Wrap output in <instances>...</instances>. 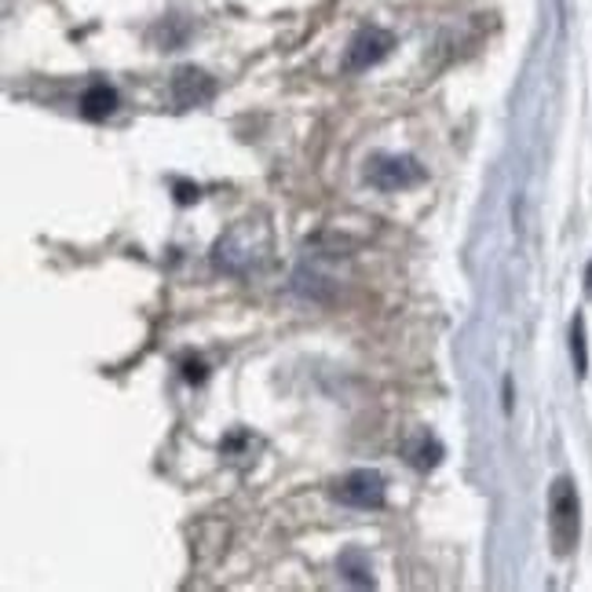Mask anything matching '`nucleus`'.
Masks as SVG:
<instances>
[{
    "instance_id": "obj_3",
    "label": "nucleus",
    "mask_w": 592,
    "mask_h": 592,
    "mask_svg": "<svg viewBox=\"0 0 592 592\" xmlns=\"http://www.w3.org/2000/svg\"><path fill=\"white\" fill-rule=\"evenodd\" d=\"M367 180L377 187V191L395 194V191H407V187H418L424 180V169L407 154H384V158L370 161Z\"/></svg>"
},
{
    "instance_id": "obj_9",
    "label": "nucleus",
    "mask_w": 592,
    "mask_h": 592,
    "mask_svg": "<svg viewBox=\"0 0 592 592\" xmlns=\"http://www.w3.org/2000/svg\"><path fill=\"white\" fill-rule=\"evenodd\" d=\"M571 355H574V373L585 377L589 373V340H585L582 314H574V322H571Z\"/></svg>"
},
{
    "instance_id": "obj_5",
    "label": "nucleus",
    "mask_w": 592,
    "mask_h": 592,
    "mask_svg": "<svg viewBox=\"0 0 592 592\" xmlns=\"http://www.w3.org/2000/svg\"><path fill=\"white\" fill-rule=\"evenodd\" d=\"M395 48V37L381 30V27H362L355 37H351V44H348V56H344V70L351 73H359V70H370L377 67L388 52Z\"/></svg>"
},
{
    "instance_id": "obj_6",
    "label": "nucleus",
    "mask_w": 592,
    "mask_h": 592,
    "mask_svg": "<svg viewBox=\"0 0 592 592\" xmlns=\"http://www.w3.org/2000/svg\"><path fill=\"white\" fill-rule=\"evenodd\" d=\"M217 96V81L209 78L205 70H198V67H180L172 73V99H175V107H201V103H209V99Z\"/></svg>"
},
{
    "instance_id": "obj_1",
    "label": "nucleus",
    "mask_w": 592,
    "mask_h": 592,
    "mask_svg": "<svg viewBox=\"0 0 592 592\" xmlns=\"http://www.w3.org/2000/svg\"><path fill=\"white\" fill-rule=\"evenodd\" d=\"M582 534V501L571 480H556L549 490V538L556 556H571Z\"/></svg>"
},
{
    "instance_id": "obj_4",
    "label": "nucleus",
    "mask_w": 592,
    "mask_h": 592,
    "mask_svg": "<svg viewBox=\"0 0 592 592\" xmlns=\"http://www.w3.org/2000/svg\"><path fill=\"white\" fill-rule=\"evenodd\" d=\"M384 475L373 472V469H355L348 472L344 480L333 486V498L340 505H351V509H381L384 505Z\"/></svg>"
},
{
    "instance_id": "obj_2",
    "label": "nucleus",
    "mask_w": 592,
    "mask_h": 592,
    "mask_svg": "<svg viewBox=\"0 0 592 592\" xmlns=\"http://www.w3.org/2000/svg\"><path fill=\"white\" fill-rule=\"evenodd\" d=\"M268 227L263 223H253V234H249V242H242L245 238V227L234 223L231 231H227L220 242H217V253H212V260H217L220 271H231V274H242L245 268H253V263L263 260L260 249H268V242L257 245V234H263Z\"/></svg>"
},
{
    "instance_id": "obj_7",
    "label": "nucleus",
    "mask_w": 592,
    "mask_h": 592,
    "mask_svg": "<svg viewBox=\"0 0 592 592\" xmlns=\"http://www.w3.org/2000/svg\"><path fill=\"white\" fill-rule=\"evenodd\" d=\"M113 110H118V92H113V88L103 84V81H96L81 96V113L88 121H103V118H110Z\"/></svg>"
},
{
    "instance_id": "obj_8",
    "label": "nucleus",
    "mask_w": 592,
    "mask_h": 592,
    "mask_svg": "<svg viewBox=\"0 0 592 592\" xmlns=\"http://www.w3.org/2000/svg\"><path fill=\"white\" fill-rule=\"evenodd\" d=\"M407 453H410L413 469H435V464L443 461V446H439V439H432L428 432H421L418 439H413V446Z\"/></svg>"
},
{
    "instance_id": "obj_10",
    "label": "nucleus",
    "mask_w": 592,
    "mask_h": 592,
    "mask_svg": "<svg viewBox=\"0 0 592 592\" xmlns=\"http://www.w3.org/2000/svg\"><path fill=\"white\" fill-rule=\"evenodd\" d=\"M175 201H180V205H191V201H198V187H191V183H175Z\"/></svg>"
},
{
    "instance_id": "obj_11",
    "label": "nucleus",
    "mask_w": 592,
    "mask_h": 592,
    "mask_svg": "<svg viewBox=\"0 0 592 592\" xmlns=\"http://www.w3.org/2000/svg\"><path fill=\"white\" fill-rule=\"evenodd\" d=\"M585 285H589V297H592V263L585 268Z\"/></svg>"
}]
</instances>
